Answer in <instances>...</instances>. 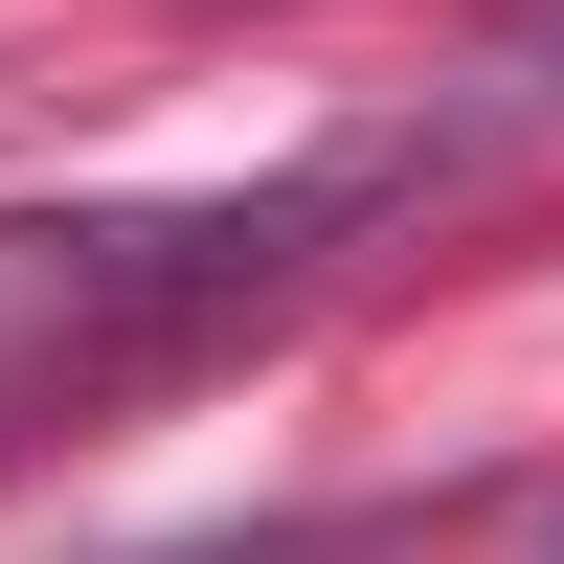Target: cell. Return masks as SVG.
Wrapping results in <instances>:
<instances>
[{
    "label": "cell",
    "instance_id": "6da1fadb",
    "mask_svg": "<svg viewBox=\"0 0 564 564\" xmlns=\"http://www.w3.org/2000/svg\"><path fill=\"white\" fill-rule=\"evenodd\" d=\"M497 90H520V113H564V0H520V23H497Z\"/></svg>",
    "mask_w": 564,
    "mask_h": 564
}]
</instances>
